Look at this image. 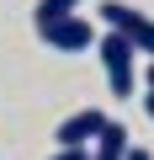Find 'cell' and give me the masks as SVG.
<instances>
[{"label":"cell","instance_id":"cell-1","mask_svg":"<svg viewBox=\"0 0 154 160\" xmlns=\"http://www.w3.org/2000/svg\"><path fill=\"white\" fill-rule=\"evenodd\" d=\"M96 53H101V64H106V86H112V96H133V86H138V48L122 38V32H106L101 43H96Z\"/></svg>","mask_w":154,"mask_h":160},{"label":"cell","instance_id":"cell-2","mask_svg":"<svg viewBox=\"0 0 154 160\" xmlns=\"http://www.w3.org/2000/svg\"><path fill=\"white\" fill-rule=\"evenodd\" d=\"M101 22H106L112 32H122L138 53L154 59V16H143L138 6H128V0H106V6H101Z\"/></svg>","mask_w":154,"mask_h":160},{"label":"cell","instance_id":"cell-3","mask_svg":"<svg viewBox=\"0 0 154 160\" xmlns=\"http://www.w3.org/2000/svg\"><path fill=\"white\" fill-rule=\"evenodd\" d=\"M37 38L53 48V53H85V48H96L101 38H96V27L85 22V16H58V22H43L37 27Z\"/></svg>","mask_w":154,"mask_h":160},{"label":"cell","instance_id":"cell-4","mask_svg":"<svg viewBox=\"0 0 154 160\" xmlns=\"http://www.w3.org/2000/svg\"><path fill=\"white\" fill-rule=\"evenodd\" d=\"M106 123H112V118H106L101 107H85V112H74V118H64L53 139H58V149H85V144H96V139L106 133Z\"/></svg>","mask_w":154,"mask_h":160},{"label":"cell","instance_id":"cell-5","mask_svg":"<svg viewBox=\"0 0 154 160\" xmlns=\"http://www.w3.org/2000/svg\"><path fill=\"white\" fill-rule=\"evenodd\" d=\"M128 149H133V144H128V128H122V123H106V133L96 139V155H91V160H128Z\"/></svg>","mask_w":154,"mask_h":160},{"label":"cell","instance_id":"cell-6","mask_svg":"<svg viewBox=\"0 0 154 160\" xmlns=\"http://www.w3.org/2000/svg\"><path fill=\"white\" fill-rule=\"evenodd\" d=\"M74 11H80V0H37L32 22L43 27V22H58V16H74Z\"/></svg>","mask_w":154,"mask_h":160},{"label":"cell","instance_id":"cell-7","mask_svg":"<svg viewBox=\"0 0 154 160\" xmlns=\"http://www.w3.org/2000/svg\"><path fill=\"white\" fill-rule=\"evenodd\" d=\"M53 160H91V155H85V149H58Z\"/></svg>","mask_w":154,"mask_h":160},{"label":"cell","instance_id":"cell-8","mask_svg":"<svg viewBox=\"0 0 154 160\" xmlns=\"http://www.w3.org/2000/svg\"><path fill=\"white\" fill-rule=\"evenodd\" d=\"M143 86H149V91H154V59H149V69H143Z\"/></svg>","mask_w":154,"mask_h":160},{"label":"cell","instance_id":"cell-9","mask_svg":"<svg viewBox=\"0 0 154 160\" xmlns=\"http://www.w3.org/2000/svg\"><path fill=\"white\" fill-rule=\"evenodd\" d=\"M128 160H154V155L149 149H128Z\"/></svg>","mask_w":154,"mask_h":160},{"label":"cell","instance_id":"cell-10","mask_svg":"<svg viewBox=\"0 0 154 160\" xmlns=\"http://www.w3.org/2000/svg\"><path fill=\"white\" fill-rule=\"evenodd\" d=\"M143 112H149V123H154V91H149V96H143Z\"/></svg>","mask_w":154,"mask_h":160}]
</instances>
